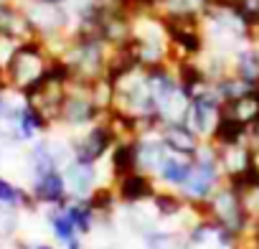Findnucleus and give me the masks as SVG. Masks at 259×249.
I'll use <instances>...</instances> for the list:
<instances>
[{
    "instance_id": "f257e3e1",
    "label": "nucleus",
    "mask_w": 259,
    "mask_h": 249,
    "mask_svg": "<svg viewBox=\"0 0 259 249\" xmlns=\"http://www.w3.org/2000/svg\"><path fill=\"white\" fill-rule=\"evenodd\" d=\"M221 183H224V173H221V165L216 158V148H213V143H203L201 150L196 153L193 168L178 193L188 201V206H193L203 216V203L216 193V188Z\"/></svg>"
},
{
    "instance_id": "f03ea898",
    "label": "nucleus",
    "mask_w": 259,
    "mask_h": 249,
    "mask_svg": "<svg viewBox=\"0 0 259 249\" xmlns=\"http://www.w3.org/2000/svg\"><path fill=\"white\" fill-rule=\"evenodd\" d=\"M54 64H56V54H51L41 41H28L16 49V54L6 64V74L11 84L26 94L49 76Z\"/></svg>"
},
{
    "instance_id": "7ed1b4c3",
    "label": "nucleus",
    "mask_w": 259,
    "mask_h": 249,
    "mask_svg": "<svg viewBox=\"0 0 259 249\" xmlns=\"http://www.w3.org/2000/svg\"><path fill=\"white\" fill-rule=\"evenodd\" d=\"M203 216L219 221L221 226H226L229 231H234L241 239H244V234L249 231V226L254 221V214H251V209L246 203V196L239 188H234L231 183H226V181L203 203Z\"/></svg>"
},
{
    "instance_id": "20e7f679",
    "label": "nucleus",
    "mask_w": 259,
    "mask_h": 249,
    "mask_svg": "<svg viewBox=\"0 0 259 249\" xmlns=\"http://www.w3.org/2000/svg\"><path fill=\"white\" fill-rule=\"evenodd\" d=\"M221 119H224V99L221 94L216 92L213 81L191 97V104H188V112H186V124L203 140V143H211L221 128Z\"/></svg>"
},
{
    "instance_id": "39448f33",
    "label": "nucleus",
    "mask_w": 259,
    "mask_h": 249,
    "mask_svg": "<svg viewBox=\"0 0 259 249\" xmlns=\"http://www.w3.org/2000/svg\"><path fill=\"white\" fill-rule=\"evenodd\" d=\"M183 249H244V239L208 216H198L183 234Z\"/></svg>"
},
{
    "instance_id": "423d86ee",
    "label": "nucleus",
    "mask_w": 259,
    "mask_h": 249,
    "mask_svg": "<svg viewBox=\"0 0 259 249\" xmlns=\"http://www.w3.org/2000/svg\"><path fill=\"white\" fill-rule=\"evenodd\" d=\"M117 143V133L112 128L109 117L104 114L99 122H94L92 128H84V133L71 143V153H74V160H81V163H102L104 158H109L112 148Z\"/></svg>"
},
{
    "instance_id": "0eeeda50",
    "label": "nucleus",
    "mask_w": 259,
    "mask_h": 249,
    "mask_svg": "<svg viewBox=\"0 0 259 249\" xmlns=\"http://www.w3.org/2000/svg\"><path fill=\"white\" fill-rule=\"evenodd\" d=\"M165 21L173 46V61H191L206 54L201 18H165Z\"/></svg>"
},
{
    "instance_id": "6e6552de",
    "label": "nucleus",
    "mask_w": 259,
    "mask_h": 249,
    "mask_svg": "<svg viewBox=\"0 0 259 249\" xmlns=\"http://www.w3.org/2000/svg\"><path fill=\"white\" fill-rule=\"evenodd\" d=\"M104 114L107 112L94 102L89 84H76V81L69 84V94H66L59 122L69 124V128H92V124L99 122Z\"/></svg>"
},
{
    "instance_id": "1a4fd4ad",
    "label": "nucleus",
    "mask_w": 259,
    "mask_h": 249,
    "mask_svg": "<svg viewBox=\"0 0 259 249\" xmlns=\"http://www.w3.org/2000/svg\"><path fill=\"white\" fill-rule=\"evenodd\" d=\"M119 203L124 206H143L150 203L153 196L158 193V178L145 173V171H135V173H127L117 181H112Z\"/></svg>"
},
{
    "instance_id": "9d476101",
    "label": "nucleus",
    "mask_w": 259,
    "mask_h": 249,
    "mask_svg": "<svg viewBox=\"0 0 259 249\" xmlns=\"http://www.w3.org/2000/svg\"><path fill=\"white\" fill-rule=\"evenodd\" d=\"M69 186V196L71 198H89L97 188H99V173L94 163H81V160H69L66 168L61 171Z\"/></svg>"
},
{
    "instance_id": "9b49d317",
    "label": "nucleus",
    "mask_w": 259,
    "mask_h": 249,
    "mask_svg": "<svg viewBox=\"0 0 259 249\" xmlns=\"http://www.w3.org/2000/svg\"><path fill=\"white\" fill-rule=\"evenodd\" d=\"M135 145H138V168L150 173V176H158V171L163 168L165 158L170 155V150L165 148V143L160 138V130L138 135Z\"/></svg>"
},
{
    "instance_id": "f8f14e48",
    "label": "nucleus",
    "mask_w": 259,
    "mask_h": 249,
    "mask_svg": "<svg viewBox=\"0 0 259 249\" xmlns=\"http://www.w3.org/2000/svg\"><path fill=\"white\" fill-rule=\"evenodd\" d=\"M160 138L165 143V148L170 153H178V155H188V158H196V153L201 150L203 140L188 128L186 122H173V124H160Z\"/></svg>"
},
{
    "instance_id": "ddd939ff",
    "label": "nucleus",
    "mask_w": 259,
    "mask_h": 249,
    "mask_svg": "<svg viewBox=\"0 0 259 249\" xmlns=\"http://www.w3.org/2000/svg\"><path fill=\"white\" fill-rule=\"evenodd\" d=\"M33 201L46 203V206H66L71 201L69 186L61 171H51L46 176H38L33 183Z\"/></svg>"
},
{
    "instance_id": "4468645a",
    "label": "nucleus",
    "mask_w": 259,
    "mask_h": 249,
    "mask_svg": "<svg viewBox=\"0 0 259 249\" xmlns=\"http://www.w3.org/2000/svg\"><path fill=\"white\" fill-rule=\"evenodd\" d=\"M138 138H124V140H117L112 153H109V176L112 181L127 176V173H135L140 171L138 168V145H135Z\"/></svg>"
},
{
    "instance_id": "2eb2a0df",
    "label": "nucleus",
    "mask_w": 259,
    "mask_h": 249,
    "mask_svg": "<svg viewBox=\"0 0 259 249\" xmlns=\"http://www.w3.org/2000/svg\"><path fill=\"white\" fill-rule=\"evenodd\" d=\"M231 71L251 89H259V44H246L239 49L231 56Z\"/></svg>"
},
{
    "instance_id": "dca6fc26",
    "label": "nucleus",
    "mask_w": 259,
    "mask_h": 249,
    "mask_svg": "<svg viewBox=\"0 0 259 249\" xmlns=\"http://www.w3.org/2000/svg\"><path fill=\"white\" fill-rule=\"evenodd\" d=\"M191 168H193V158L170 153V155L165 158V163H163V168L158 171L155 178H158V183H160L163 188L181 191L183 183H186V178H188V173H191Z\"/></svg>"
},
{
    "instance_id": "f3484780",
    "label": "nucleus",
    "mask_w": 259,
    "mask_h": 249,
    "mask_svg": "<svg viewBox=\"0 0 259 249\" xmlns=\"http://www.w3.org/2000/svg\"><path fill=\"white\" fill-rule=\"evenodd\" d=\"M150 206H153V214L160 219V221H165V219H178V216H183L191 206H188V201L178 193V191H173V188H158V193L153 196V201H150Z\"/></svg>"
},
{
    "instance_id": "a211bd4d",
    "label": "nucleus",
    "mask_w": 259,
    "mask_h": 249,
    "mask_svg": "<svg viewBox=\"0 0 259 249\" xmlns=\"http://www.w3.org/2000/svg\"><path fill=\"white\" fill-rule=\"evenodd\" d=\"M211 0H163L158 13L163 18H201Z\"/></svg>"
},
{
    "instance_id": "6ab92c4d",
    "label": "nucleus",
    "mask_w": 259,
    "mask_h": 249,
    "mask_svg": "<svg viewBox=\"0 0 259 249\" xmlns=\"http://www.w3.org/2000/svg\"><path fill=\"white\" fill-rule=\"evenodd\" d=\"M64 209L71 216V221H74V226H76V231L81 236L89 234L97 226V221H99V214L94 211V206L89 203V198H71Z\"/></svg>"
},
{
    "instance_id": "aec40b11",
    "label": "nucleus",
    "mask_w": 259,
    "mask_h": 249,
    "mask_svg": "<svg viewBox=\"0 0 259 249\" xmlns=\"http://www.w3.org/2000/svg\"><path fill=\"white\" fill-rule=\"evenodd\" d=\"M143 241L148 249H183V236L178 231L170 229H160V226H143Z\"/></svg>"
},
{
    "instance_id": "412c9836",
    "label": "nucleus",
    "mask_w": 259,
    "mask_h": 249,
    "mask_svg": "<svg viewBox=\"0 0 259 249\" xmlns=\"http://www.w3.org/2000/svg\"><path fill=\"white\" fill-rule=\"evenodd\" d=\"M49 224H51L54 236H56L61 244H66V241L81 236V234L76 231V226H74V221H71V216L66 214L64 206H54V209H51V214H49Z\"/></svg>"
},
{
    "instance_id": "4be33fe9",
    "label": "nucleus",
    "mask_w": 259,
    "mask_h": 249,
    "mask_svg": "<svg viewBox=\"0 0 259 249\" xmlns=\"http://www.w3.org/2000/svg\"><path fill=\"white\" fill-rule=\"evenodd\" d=\"M46 128H49V122H46L31 104H26V107L18 112V133H21V138L31 140L33 135H38V133L46 130Z\"/></svg>"
},
{
    "instance_id": "5701e85b",
    "label": "nucleus",
    "mask_w": 259,
    "mask_h": 249,
    "mask_svg": "<svg viewBox=\"0 0 259 249\" xmlns=\"http://www.w3.org/2000/svg\"><path fill=\"white\" fill-rule=\"evenodd\" d=\"M0 203H6V206H31V198L21 188H16L11 181L0 178Z\"/></svg>"
},
{
    "instance_id": "b1692460",
    "label": "nucleus",
    "mask_w": 259,
    "mask_h": 249,
    "mask_svg": "<svg viewBox=\"0 0 259 249\" xmlns=\"http://www.w3.org/2000/svg\"><path fill=\"white\" fill-rule=\"evenodd\" d=\"M64 246H66V249H84V246H81V236H76V239H71V241H66Z\"/></svg>"
},
{
    "instance_id": "393cba45",
    "label": "nucleus",
    "mask_w": 259,
    "mask_h": 249,
    "mask_svg": "<svg viewBox=\"0 0 259 249\" xmlns=\"http://www.w3.org/2000/svg\"><path fill=\"white\" fill-rule=\"evenodd\" d=\"M31 3H44V6H64L66 0H31Z\"/></svg>"
},
{
    "instance_id": "a878e982",
    "label": "nucleus",
    "mask_w": 259,
    "mask_h": 249,
    "mask_svg": "<svg viewBox=\"0 0 259 249\" xmlns=\"http://www.w3.org/2000/svg\"><path fill=\"white\" fill-rule=\"evenodd\" d=\"M254 176H256V186H259V148H256V160H254Z\"/></svg>"
},
{
    "instance_id": "bb28decb",
    "label": "nucleus",
    "mask_w": 259,
    "mask_h": 249,
    "mask_svg": "<svg viewBox=\"0 0 259 249\" xmlns=\"http://www.w3.org/2000/svg\"><path fill=\"white\" fill-rule=\"evenodd\" d=\"M31 249H54L51 244H36V246H31Z\"/></svg>"
},
{
    "instance_id": "cd10ccee",
    "label": "nucleus",
    "mask_w": 259,
    "mask_h": 249,
    "mask_svg": "<svg viewBox=\"0 0 259 249\" xmlns=\"http://www.w3.org/2000/svg\"><path fill=\"white\" fill-rule=\"evenodd\" d=\"M6 109V102H3V94H0V112H3Z\"/></svg>"
},
{
    "instance_id": "c85d7f7f",
    "label": "nucleus",
    "mask_w": 259,
    "mask_h": 249,
    "mask_svg": "<svg viewBox=\"0 0 259 249\" xmlns=\"http://www.w3.org/2000/svg\"><path fill=\"white\" fill-rule=\"evenodd\" d=\"M0 74H3V69H0Z\"/></svg>"
},
{
    "instance_id": "c756f323",
    "label": "nucleus",
    "mask_w": 259,
    "mask_h": 249,
    "mask_svg": "<svg viewBox=\"0 0 259 249\" xmlns=\"http://www.w3.org/2000/svg\"><path fill=\"white\" fill-rule=\"evenodd\" d=\"M211 3H216V0H211Z\"/></svg>"
}]
</instances>
